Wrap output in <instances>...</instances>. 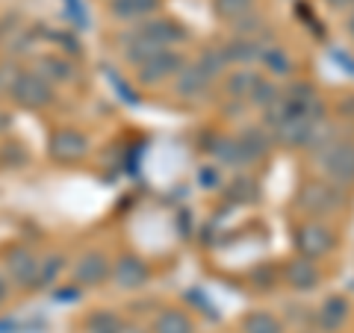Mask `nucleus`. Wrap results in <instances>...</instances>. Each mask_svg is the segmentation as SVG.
<instances>
[{
	"instance_id": "obj_1",
	"label": "nucleus",
	"mask_w": 354,
	"mask_h": 333,
	"mask_svg": "<svg viewBox=\"0 0 354 333\" xmlns=\"http://www.w3.org/2000/svg\"><path fill=\"white\" fill-rule=\"evenodd\" d=\"M342 204H346L342 189L328 180H310L298 189V195H295V207L301 209L307 218H316V221L337 216Z\"/></svg>"
},
{
	"instance_id": "obj_2",
	"label": "nucleus",
	"mask_w": 354,
	"mask_h": 333,
	"mask_svg": "<svg viewBox=\"0 0 354 333\" xmlns=\"http://www.w3.org/2000/svg\"><path fill=\"white\" fill-rule=\"evenodd\" d=\"M292 242H295L298 254L307 257V260H322V257H328V254L337 248L334 230H330L325 221H316V218L301 221V225L295 227Z\"/></svg>"
},
{
	"instance_id": "obj_3",
	"label": "nucleus",
	"mask_w": 354,
	"mask_h": 333,
	"mask_svg": "<svg viewBox=\"0 0 354 333\" xmlns=\"http://www.w3.org/2000/svg\"><path fill=\"white\" fill-rule=\"evenodd\" d=\"M319 165H322V174L328 183H334L339 189L354 186V142H334L322 157H319Z\"/></svg>"
},
{
	"instance_id": "obj_4",
	"label": "nucleus",
	"mask_w": 354,
	"mask_h": 333,
	"mask_svg": "<svg viewBox=\"0 0 354 333\" xmlns=\"http://www.w3.org/2000/svg\"><path fill=\"white\" fill-rule=\"evenodd\" d=\"M9 97L21 109H44L53 104V83L44 80L39 71H21Z\"/></svg>"
},
{
	"instance_id": "obj_5",
	"label": "nucleus",
	"mask_w": 354,
	"mask_h": 333,
	"mask_svg": "<svg viewBox=\"0 0 354 333\" xmlns=\"http://www.w3.org/2000/svg\"><path fill=\"white\" fill-rule=\"evenodd\" d=\"M36 265H39L36 251L30 245H15L3 254V260H0V274H3V280L9 283V289H12V286L15 289H27Z\"/></svg>"
},
{
	"instance_id": "obj_6",
	"label": "nucleus",
	"mask_w": 354,
	"mask_h": 333,
	"mask_svg": "<svg viewBox=\"0 0 354 333\" xmlns=\"http://www.w3.org/2000/svg\"><path fill=\"white\" fill-rule=\"evenodd\" d=\"M88 136L83 130H74V127H62L57 130L50 136L48 142V153H50V160L53 162H59V165H74V162H80L86 153H88Z\"/></svg>"
},
{
	"instance_id": "obj_7",
	"label": "nucleus",
	"mask_w": 354,
	"mask_h": 333,
	"mask_svg": "<svg viewBox=\"0 0 354 333\" xmlns=\"http://www.w3.org/2000/svg\"><path fill=\"white\" fill-rule=\"evenodd\" d=\"M183 65H186L183 53H177L174 48H165V50H160V53H153L148 62L139 65L136 80H139L142 86H160V83H165V80H171V77H177V71H180Z\"/></svg>"
},
{
	"instance_id": "obj_8",
	"label": "nucleus",
	"mask_w": 354,
	"mask_h": 333,
	"mask_svg": "<svg viewBox=\"0 0 354 333\" xmlns=\"http://www.w3.org/2000/svg\"><path fill=\"white\" fill-rule=\"evenodd\" d=\"M109 272H113V263L104 251H86L80 260L74 263L71 269V280L77 289H92V286H101Z\"/></svg>"
},
{
	"instance_id": "obj_9",
	"label": "nucleus",
	"mask_w": 354,
	"mask_h": 333,
	"mask_svg": "<svg viewBox=\"0 0 354 333\" xmlns=\"http://www.w3.org/2000/svg\"><path fill=\"white\" fill-rule=\"evenodd\" d=\"M213 77H209L201 65L192 62V65H183L180 71L174 77V95L183 97V101H201V97L209 95V88H213Z\"/></svg>"
},
{
	"instance_id": "obj_10",
	"label": "nucleus",
	"mask_w": 354,
	"mask_h": 333,
	"mask_svg": "<svg viewBox=\"0 0 354 333\" xmlns=\"http://www.w3.org/2000/svg\"><path fill=\"white\" fill-rule=\"evenodd\" d=\"M109 277L115 280L118 289H142L148 280H151V269L148 263L136 257V254H124V257H118L113 263V272H109Z\"/></svg>"
},
{
	"instance_id": "obj_11",
	"label": "nucleus",
	"mask_w": 354,
	"mask_h": 333,
	"mask_svg": "<svg viewBox=\"0 0 354 333\" xmlns=\"http://www.w3.org/2000/svg\"><path fill=\"white\" fill-rule=\"evenodd\" d=\"M136 30L142 32V36H148L151 41H157L160 48H171V44H180V41L189 39L186 27L177 24V21H171V18H148V21H142Z\"/></svg>"
},
{
	"instance_id": "obj_12",
	"label": "nucleus",
	"mask_w": 354,
	"mask_h": 333,
	"mask_svg": "<svg viewBox=\"0 0 354 333\" xmlns=\"http://www.w3.org/2000/svg\"><path fill=\"white\" fill-rule=\"evenodd\" d=\"M283 277H286V283H290L295 292H310V289H316V286L322 283V272H319L316 260H307V257H301V254H298L295 260L286 263Z\"/></svg>"
},
{
	"instance_id": "obj_13",
	"label": "nucleus",
	"mask_w": 354,
	"mask_h": 333,
	"mask_svg": "<svg viewBox=\"0 0 354 333\" xmlns=\"http://www.w3.org/2000/svg\"><path fill=\"white\" fill-rule=\"evenodd\" d=\"M269 148H272V136H269V133H266L263 127H248V130H242L239 139H236V151H239V162H242V165L260 162L266 153H269Z\"/></svg>"
},
{
	"instance_id": "obj_14",
	"label": "nucleus",
	"mask_w": 354,
	"mask_h": 333,
	"mask_svg": "<svg viewBox=\"0 0 354 333\" xmlns=\"http://www.w3.org/2000/svg\"><path fill=\"white\" fill-rule=\"evenodd\" d=\"M348 318V301L342 295H328L316 313V325L322 333H337Z\"/></svg>"
},
{
	"instance_id": "obj_15",
	"label": "nucleus",
	"mask_w": 354,
	"mask_h": 333,
	"mask_svg": "<svg viewBox=\"0 0 354 333\" xmlns=\"http://www.w3.org/2000/svg\"><path fill=\"white\" fill-rule=\"evenodd\" d=\"M62 272H65V257H62V254H48V257H39V265H36V272H32V280L27 286V292L50 289V286L59 280Z\"/></svg>"
},
{
	"instance_id": "obj_16",
	"label": "nucleus",
	"mask_w": 354,
	"mask_h": 333,
	"mask_svg": "<svg viewBox=\"0 0 354 333\" xmlns=\"http://www.w3.org/2000/svg\"><path fill=\"white\" fill-rule=\"evenodd\" d=\"M162 0H106V12L113 15L115 21H124V24H130V21H142L148 18L151 12H157Z\"/></svg>"
},
{
	"instance_id": "obj_17",
	"label": "nucleus",
	"mask_w": 354,
	"mask_h": 333,
	"mask_svg": "<svg viewBox=\"0 0 354 333\" xmlns=\"http://www.w3.org/2000/svg\"><path fill=\"white\" fill-rule=\"evenodd\" d=\"M48 83H74L77 80V71H74V62L65 59V57H57V53H48V57L36 59V68Z\"/></svg>"
},
{
	"instance_id": "obj_18",
	"label": "nucleus",
	"mask_w": 354,
	"mask_h": 333,
	"mask_svg": "<svg viewBox=\"0 0 354 333\" xmlns=\"http://www.w3.org/2000/svg\"><path fill=\"white\" fill-rule=\"evenodd\" d=\"M221 53H225V59L227 65L230 62H236V65H248V62H257L260 59V53H263V44L257 39H234L230 44H225L221 48Z\"/></svg>"
},
{
	"instance_id": "obj_19",
	"label": "nucleus",
	"mask_w": 354,
	"mask_h": 333,
	"mask_svg": "<svg viewBox=\"0 0 354 333\" xmlns=\"http://www.w3.org/2000/svg\"><path fill=\"white\" fill-rule=\"evenodd\" d=\"M124 321L113 310H95L83 321V333H124Z\"/></svg>"
},
{
	"instance_id": "obj_20",
	"label": "nucleus",
	"mask_w": 354,
	"mask_h": 333,
	"mask_svg": "<svg viewBox=\"0 0 354 333\" xmlns=\"http://www.w3.org/2000/svg\"><path fill=\"white\" fill-rule=\"evenodd\" d=\"M151 333H195V325L183 310H162V313L153 318Z\"/></svg>"
},
{
	"instance_id": "obj_21",
	"label": "nucleus",
	"mask_w": 354,
	"mask_h": 333,
	"mask_svg": "<svg viewBox=\"0 0 354 333\" xmlns=\"http://www.w3.org/2000/svg\"><path fill=\"white\" fill-rule=\"evenodd\" d=\"M257 80H260V74L251 71V68L234 71V74L225 77V92H227L230 101H248V95H251V88Z\"/></svg>"
},
{
	"instance_id": "obj_22",
	"label": "nucleus",
	"mask_w": 354,
	"mask_h": 333,
	"mask_svg": "<svg viewBox=\"0 0 354 333\" xmlns=\"http://www.w3.org/2000/svg\"><path fill=\"white\" fill-rule=\"evenodd\" d=\"M260 62L269 68V74L272 77H290L292 74V57L286 53L283 48H278V44H272V48H263V53H260Z\"/></svg>"
},
{
	"instance_id": "obj_23",
	"label": "nucleus",
	"mask_w": 354,
	"mask_h": 333,
	"mask_svg": "<svg viewBox=\"0 0 354 333\" xmlns=\"http://www.w3.org/2000/svg\"><path fill=\"white\" fill-rule=\"evenodd\" d=\"M242 333H283V325L278 316L266 313V310H254L242 318Z\"/></svg>"
},
{
	"instance_id": "obj_24",
	"label": "nucleus",
	"mask_w": 354,
	"mask_h": 333,
	"mask_svg": "<svg viewBox=\"0 0 354 333\" xmlns=\"http://www.w3.org/2000/svg\"><path fill=\"white\" fill-rule=\"evenodd\" d=\"M209 153L216 157V165H225V169H242L236 139H216V145H209Z\"/></svg>"
},
{
	"instance_id": "obj_25",
	"label": "nucleus",
	"mask_w": 354,
	"mask_h": 333,
	"mask_svg": "<svg viewBox=\"0 0 354 333\" xmlns=\"http://www.w3.org/2000/svg\"><path fill=\"white\" fill-rule=\"evenodd\" d=\"M278 97H281L278 86H274L272 80H266V77H260V80L254 83V88H251V95H248V104L257 106V109H266V106H272L274 101H278Z\"/></svg>"
},
{
	"instance_id": "obj_26",
	"label": "nucleus",
	"mask_w": 354,
	"mask_h": 333,
	"mask_svg": "<svg viewBox=\"0 0 354 333\" xmlns=\"http://www.w3.org/2000/svg\"><path fill=\"white\" fill-rule=\"evenodd\" d=\"M227 198L234 204H254L260 198V189L251 177H236V180L227 186Z\"/></svg>"
},
{
	"instance_id": "obj_27",
	"label": "nucleus",
	"mask_w": 354,
	"mask_h": 333,
	"mask_svg": "<svg viewBox=\"0 0 354 333\" xmlns=\"http://www.w3.org/2000/svg\"><path fill=\"white\" fill-rule=\"evenodd\" d=\"M254 9V0H213V12L221 21H236Z\"/></svg>"
},
{
	"instance_id": "obj_28",
	"label": "nucleus",
	"mask_w": 354,
	"mask_h": 333,
	"mask_svg": "<svg viewBox=\"0 0 354 333\" xmlns=\"http://www.w3.org/2000/svg\"><path fill=\"white\" fill-rule=\"evenodd\" d=\"M195 62L201 65V68H204L209 77H213V80H218L221 71L227 68V59H225V53H221V48H207Z\"/></svg>"
},
{
	"instance_id": "obj_29",
	"label": "nucleus",
	"mask_w": 354,
	"mask_h": 333,
	"mask_svg": "<svg viewBox=\"0 0 354 333\" xmlns=\"http://www.w3.org/2000/svg\"><path fill=\"white\" fill-rule=\"evenodd\" d=\"M234 30L239 32L242 39H254V36H257V32L263 30V18L251 9L248 15H242V18H236V21H234Z\"/></svg>"
},
{
	"instance_id": "obj_30",
	"label": "nucleus",
	"mask_w": 354,
	"mask_h": 333,
	"mask_svg": "<svg viewBox=\"0 0 354 333\" xmlns=\"http://www.w3.org/2000/svg\"><path fill=\"white\" fill-rule=\"evenodd\" d=\"M18 74H21V68L12 59L0 62V97H9V92H12V86L18 80Z\"/></svg>"
},
{
	"instance_id": "obj_31",
	"label": "nucleus",
	"mask_w": 354,
	"mask_h": 333,
	"mask_svg": "<svg viewBox=\"0 0 354 333\" xmlns=\"http://www.w3.org/2000/svg\"><path fill=\"white\" fill-rule=\"evenodd\" d=\"M198 183H201V189H218V165H201Z\"/></svg>"
},
{
	"instance_id": "obj_32",
	"label": "nucleus",
	"mask_w": 354,
	"mask_h": 333,
	"mask_svg": "<svg viewBox=\"0 0 354 333\" xmlns=\"http://www.w3.org/2000/svg\"><path fill=\"white\" fill-rule=\"evenodd\" d=\"M322 3L330 9V12H346V9H354V0H322Z\"/></svg>"
},
{
	"instance_id": "obj_33",
	"label": "nucleus",
	"mask_w": 354,
	"mask_h": 333,
	"mask_svg": "<svg viewBox=\"0 0 354 333\" xmlns=\"http://www.w3.org/2000/svg\"><path fill=\"white\" fill-rule=\"evenodd\" d=\"M6 295H9V283L3 280V274H0V307H3V301H6Z\"/></svg>"
},
{
	"instance_id": "obj_34",
	"label": "nucleus",
	"mask_w": 354,
	"mask_h": 333,
	"mask_svg": "<svg viewBox=\"0 0 354 333\" xmlns=\"http://www.w3.org/2000/svg\"><path fill=\"white\" fill-rule=\"evenodd\" d=\"M9 127H12V121H9V115H3V113H0V133H3V130H9Z\"/></svg>"
},
{
	"instance_id": "obj_35",
	"label": "nucleus",
	"mask_w": 354,
	"mask_h": 333,
	"mask_svg": "<svg viewBox=\"0 0 354 333\" xmlns=\"http://www.w3.org/2000/svg\"><path fill=\"white\" fill-rule=\"evenodd\" d=\"M346 30H348V36L354 39V12H351V18H348V24H346Z\"/></svg>"
},
{
	"instance_id": "obj_36",
	"label": "nucleus",
	"mask_w": 354,
	"mask_h": 333,
	"mask_svg": "<svg viewBox=\"0 0 354 333\" xmlns=\"http://www.w3.org/2000/svg\"><path fill=\"white\" fill-rule=\"evenodd\" d=\"M0 39H3V24H0Z\"/></svg>"
}]
</instances>
